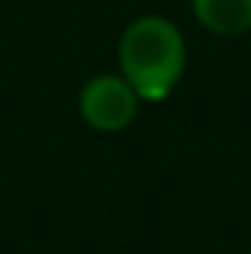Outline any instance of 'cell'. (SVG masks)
<instances>
[{
    "instance_id": "obj_3",
    "label": "cell",
    "mask_w": 251,
    "mask_h": 254,
    "mask_svg": "<svg viewBox=\"0 0 251 254\" xmlns=\"http://www.w3.org/2000/svg\"><path fill=\"white\" fill-rule=\"evenodd\" d=\"M193 13L206 29L219 36L251 29V0H193Z\"/></svg>"
},
{
    "instance_id": "obj_2",
    "label": "cell",
    "mask_w": 251,
    "mask_h": 254,
    "mask_svg": "<svg viewBox=\"0 0 251 254\" xmlns=\"http://www.w3.org/2000/svg\"><path fill=\"white\" fill-rule=\"evenodd\" d=\"M135 97L138 93L129 87L126 77H113V74L94 77L81 90V116L97 132H120L135 119V106H138Z\"/></svg>"
},
{
    "instance_id": "obj_1",
    "label": "cell",
    "mask_w": 251,
    "mask_h": 254,
    "mask_svg": "<svg viewBox=\"0 0 251 254\" xmlns=\"http://www.w3.org/2000/svg\"><path fill=\"white\" fill-rule=\"evenodd\" d=\"M120 64L145 100H164L184 74V36L161 16H142L123 32Z\"/></svg>"
}]
</instances>
